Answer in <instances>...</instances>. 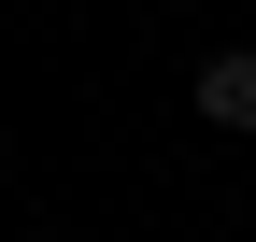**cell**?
I'll list each match as a JSON object with an SVG mask.
<instances>
[{"label": "cell", "instance_id": "6da1fadb", "mask_svg": "<svg viewBox=\"0 0 256 242\" xmlns=\"http://www.w3.org/2000/svg\"><path fill=\"white\" fill-rule=\"evenodd\" d=\"M200 128L256 142V43H214V57H200Z\"/></svg>", "mask_w": 256, "mask_h": 242}]
</instances>
